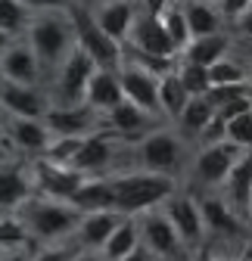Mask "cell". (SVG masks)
Segmentation results:
<instances>
[{
  "mask_svg": "<svg viewBox=\"0 0 252 261\" xmlns=\"http://www.w3.org/2000/svg\"><path fill=\"white\" fill-rule=\"evenodd\" d=\"M81 218H84V212H78L72 202L50 199V196H41V193H35L19 208V221L25 224V230H28V237H31L35 246L72 243L78 227H81Z\"/></svg>",
  "mask_w": 252,
  "mask_h": 261,
  "instance_id": "1",
  "label": "cell"
},
{
  "mask_svg": "<svg viewBox=\"0 0 252 261\" xmlns=\"http://www.w3.org/2000/svg\"><path fill=\"white\" fill-rule=\"evenodd\" d=\"M69 7L66 10H50V13H35L31 28H28V35H25V41L31 44V50L38 53V59L44 65V78L47 81L62 65V59L78 47L75 22H72V10Z\"/></svg>",
  "mask_w": 252,
  "mask_h": 261,
  "instance_id": "2",
  "label": "cell"
},
{
  "mask_svg": "<svg viewBox=\"0 0 252 261\" xmlns=\"http://www.w3.org/2000/svg\"><path fill=\"white\" fill-rule=\"evenodd\" d=\"M115 180V212L121 215H143L156 205H162L165 199L181 190L178 187V177H168V174H153V171H143V168H124V171H115L112 174Z\"/></svg>",
  "mask_w": 252,
  "mask_h": 261,
  "instance_id": "3",
  "label": "cell"
},
{
  "mask_svg": "<svg viewBox=\"0 0 252 261\" xmlns=\"http://www.w3.org/2000/svg\"><path fill=\"white\" fill-rule=\"evenodd\" d=\"M134 155H137V168L153 174H168V177H178V171L190 168V159H193L190 143L171 124L156 127L140 143H134Z\"/></svg>",
  "mask_w": 252,
  "mask_h": 261,
  "instance_id": "4",
  "label": "cell"
},
{
  "mask_svg": "<svg viewBox=\"0 0 252 261\" xmlns=\"http://www.w3.org/2000/svg\"><path fill=\"white\" fill-rule=\"evenodd\" d=\"M93 72H97V62L81 47H75L47 81L50 103L53 106H84V90H87V81Z\"/></svg>",
  "mask_w": 252,
  "mask_h": 261,
  "instance_id": "5",
  "label": "cell"
},
{
  "mask_svg": "<svg viewBox=\"0 0 252 261\" xmlns=\"http://www.w3.org/2000/svg\"><path fill=\"white\" fill-rule=\"evenodd\" d=\"M243 152H249V149H240L231 140L212 143V146H196L193 149V159H190V177L206 193H218V190H221V184L228 180L231 168L243 159Z\"/></svg>",
  "mask_w": 252,
  "mask_h": 261,
  "instance_id": "6",
  "label": "cell"
},
{
  "mask_svg": "<svg viewBox=\"0 0 252 261\" xmlns=\"http://www.w3.org/2000/svg\"><path fill=\"white\" fill-rule=\"evenodd\" d=\"M72 22H75V38H78V47L97 62L103 69H121L124 62V47L118 41H112L106 31L97 25L93 13L81 4H72Z\"/></svg>",
  "mask_w": 252,
  "mask_h": 261,
  "instance_id": "7",
  "label": "cell"
},
{
  "mask_svg": "<svg viewBox=\"0 0 252 261\" xmlns=\"http://www.w3.org/2000/svg\"><path fill=\"white\" fill-rule=\"evenodd\" d=\"M137 224H140V246L153 255V261H178L187 252L162 205L137 215Z\"/></svg>",
  "mask_w": 252,
  "mask_h": 261,
  "instance_id": "8",
  "label": "cell"
},
{
  "mask_svg": "<svg viewBox=\"0 0 252 261\" xmlns=\"http://www.w3.org/2000/svg\"><path fill=\"white\" fill-rule=\"evenodd\" d=\"M131 143H124L121 137H115L112 130H97V134L84 137L78 155L72 159V168H78L87 177H97V174H115L118 168V152L128 149Z\"/></svg>",
  "mask_w": 252,
  "mask_h": 261,
  "instance_id": "9",
  "label": "cell"
},
{
  "mask_svg": "<svg viewBox=\"0 0 252 261\" xmlns=\"http://www.w3.org/2000/svg\"><path fill=\"white\" fill-rule=\"evenodd\" d=\"M162 208L171 218V224H174V230H178L184 249L187 252H199L203 243H206V221H203V208H199L196 196L178 190L171 199L162 202Z\"/></svg>",
  "mask_w": 252,
  "mask_h": 261,
  "instance_id": "10",
  "label": "cell"
},
{
  "mask_svg": "<svg viewBox=\"0 0 252 261\" xmlns=\"http://www.w3.org/2000/svg\"><path fill=\"white\" fill-rule=\"evenodd\" d=\"M28 165H31V177H35V190L41 196H50V199L72 202V196L87 180V174H81L78 168L59 165V162H50V159H31Z\"/></svg>",
  "mask_w": 252,
  "mask_h": 261,
  "instance_id": "11",
  "label": "cell"
},
{
  "mask_svg": "<svg viewBox=\"0 0 252 261\" xmlns=\"http://www.w3.org/2000/svg\"><path fill=\"white\" fill-rule=\"evenodd\" d=\"M162 124H168V121H162L159 115H153V112H146V109L128 103V100H124L121 106H115L112 112L103 115V127L112 130L115 137H121L124 143H131V146L140 143L146 134H153V130L162 127Z\"/></svg>",
  "mask_w": 252,
  "mask_h": 261,
  "instance_id": "12",
  "label": "cell"
},
{
  "mask_svg": "<svg viewBox=\"0 0 252 261\" xmlns=\"http://www.w3.org/2000/svg\"><path fill=\"white\" fill-rule=\"evenodd\" d=\"M118 78H121V90H124V100L159 115V75H153L149 69H143V65H137L134 59H124L121 69H118ZM165 121V118H162Z\"/></svg>",
  "mask_w": 252,
  "mask_h": 261,
  "instance_id": "13",
  "label": "cell"
},
{
  "mask_svg": "<svg viewBox=\"0 0 252 261\" xmlns=\"http://www.w3.org/2000/svg\"><path fill=\"white\" fill-rule=\"evenodd\" d=\"M44 124L53 137H90L103 130V115L90 106H50Z\"/></svg>",
  "mask_w": 252,
  "mask_h": 261,
  "instance_id": "14",
  "label": "cell"
},
{
  "mask_svg": "<svg viewBox=\"0 0 252 261\" xmlns=\"http://www.w3.org/2000/svg\"><path fill=\"white\" fill-rule=\"evenodd\" d=\"M128 50H137V53H146V56H162V59H178V47L174 41L168 38V31L162 25L159 16L153 13H137V22L131 28V41L124 44Z\"/></svg>",
  "mask_w": 252,
  "mask_h": 261,
  "instance_id": "15",
  "label": "cell"
},
{
  "mask_svg": "<svg viewBox=\"0 0 252 261\" xmlns=\"http://www.w3.org/2000/svg\"><path fill=\"white\" fill-rule=\"evenodd\" d=\"M4 134L13 143V149L28 155V159H41L47 152V146L53 143V134H50V127L44 124V118L7 115L4 118Z\"/></svg>",
  "mask_w": 252,
  "mask_h": 261,
  "instance_id": "16",
  "label": "cell"
},
{
  "mask_svg": "<svg viewBox=\"0 0 252 261\" xmlns=\"http://www.w3.org/2000/svg\"><path fill=\"white\" fill-rule=\"evenodd\" d=\"M35 177H31V165H19V162H4L0 165V218L19 215V208L35 196Z\"/></svg>",
  "mask_w": 252,
  "mask_h": 261,
  "instance_id": "17",
  "label": "cell"
},
{
  "mask_svg": "<svg viewBox=\"0 0 252 261\" xmlns=\"http://www.w3.org/2000/svg\"><path fill=\"white\" fill-rule=\"evenodd\" d=\"M0 103L7 115H22V118H44L50 112V93L41 84H16L4 81L0 84Z\"/></svg>",
  "mask_w": 252,
  "mask_h": 261,
  "instance_id": "18",
  "label": "cell"
},
{
  "mask_svg": "<svg viewBox=\"0 0 252 261\" xmlns=\"http://www.w3.org/2000/svg\"><path fill=\"white\" fill-rule=\"evenodd\" d=\"M97 25L106 31L112 41H118L121 47L131 41V28L137 22V13H140V4L137 0H106L100 7H90Z\"/></svg>",
  "mask_w": 252,
  "mask_h": 261,
  "instance_id": "19",
  "label": "cell"
},
{
  "mask_svg": "<svg viewBox=\"0 0 252 261\" xmlns=\"http://www.w3.org/2000/svg\"><path fill=\"white\" fill-rule=\"evenodd\" d=\"M0 65H4L7 81H16V84H44L47 81L38 53L31 50V44L25 38L22 41H13V47L0 56Z\"/></svg>",
  "mask_w": 252,
  "mask_h": 261,
  "instance_id": "20",
  "label": "cell"
},
{
  "mask_svg": "<svg viewBox=\"0 0 252 261\" xmlns=\"http://www.w3.org/2000/svg\"><path fill=\"white\" fill-rule=\"evenodd\" d=\"M121 103H124V90H121L118 69H103V65H97V72L90 75L87 90H84V106H90L93 112L106 115V112H112Z\"/></svg>",
  "mask_w": 252,
  "mask_h": 261,
  "instance_id": "21",
  "label": "cell"
},
{
  "mask_svg": "<svg viewBox=\"0 0 252 261\" xmlns=\"http://www.w3.org/2000/svg\"><path fill=\"white\" fill-rule=\"evenodd\" d=\"M128 218V215H121L115 208H106V212H87L81 218V227H78V233H75V246L78 249H90V252H103L106 240L112 237V230Z\"/></svg>",
  "mask_w": 252,
  "mask_h": 261,
  "instance_id": "22",
  "label": "cell"
},
{
  "mask_svg": "<svg viewBox=\"0 0 252 261\" xmlns=\"http://www.w3.org/2000/svg\"><path fill=\"white\" fill-rule=\"evenodd\" d=\"M218 193H221L224 202L246 221V215H249V196H252V152H243V159L231 168L228 180L221 184Z\"/></svg>",
  "mask_w": 252,
  "mask_h": 261,
  "instance_id": "23",
  "label": "cell"
},
{
  "mask_svg": "<svg viewBox=\"0 0 252 261\" xmlns=\"http://www.w3.org/2000/svg\"><path fill=\"white\" fill-rule=\"evenodd\" d=\"M72 205L78 212H106L115 208V180L112 174H97V177H87L81 184V190L72 196Z\"/></svg>",
  "mask_w": 252,
  "mask_h": 261,
  "instance_id": "24",
  "label": "cell"
},
{
  "mask_svg": "<svg viewBox=\"0 0 252 261\" xmlns=\"http://www.w3.org/2000/svg\"><path fill=\"white\" fill-rule=\"evenodd\" d=\"M228 53H234V35L231 31H221V35H203V38H193L181 50V59L187 62H196V65H215L218 59H224Z\"/></svg>",
  "mask_w": 252,
  "mask_h": 261,
  "instance_id": "25",
  "label": "cell"
},
{
  "mask_svg": "<svg viewBox=\"0 0 252 261\" xmlns=\"http://www.w3.org/2000/svg\"><path fill=\"white\" fill-rule=\"evenodd\" d=\"M215 115H218V112H215V106H212V100H209V93H206V96H190V103L184 106V112H181V118L174 121V127L181 130V137H184L187 143L196 146L199 134L212 124Z\"/></svg>",
  "mask_w": 252,
  "mask_h": 261,
  "instance_id": "26",
  "label": "cell"
},
{
  "mask_svg": "<svg viewBox=\"0 0 252 261\" xmlns=\"http://www.w3.org/2000/svg\"><path fill=\"white\" fill-rule=\"evenodd\" d=\"M184 13H187V25H190V35L203 38V35H221L224 31V16L218 13L215 0H181Z\"/></svg>",
  "mask_w": 252,
  "mask_h": 261,
  "instance_id": "27",
  "label": "cell"
},
{
  "mask_svg": "<svg viewBox=\"0 0 252 261\" xmlns=\"http://www.w3.org/2000/svg\"><path fill=\"white\" fill-rule=\"evenodd\" d=\"M187 103H190V93H187V87L181 84L178 69L168 72V75H162L159 78V112H162V118L168 124H174L181 118V112H184Z\"/></svg>",
  "mask_w": 252,
  "mask_h": 261,
  "instance_id": "28",
  "label": "cell"
},
{
  "mask_svg": "<svg viewBox=\"0 0 252 261\" xmlns=\"http://www.w3.org/2000/svg\"><path fill=\"white\" fill-rule=\"evenodd\" d=\"M134 249H140V224H137V218H124L115 230H112V237L106 240V246H103V255L109 258V261H121V258H128Z\"/></svg>",
  "mask_w": 252,
  "mask_h": 261,
  "instance_id": "29",
  "label": "cell"
},
{
  "mask_svg": "<svg viewBox=\"0 0 252 261\" xmlns=\"http://www.w3.org/2000/svg\"><path fill=\"white\" fill-rule=\"evenodd\" d=\"M31 19H35V10L25 7L22 0H0V31L13 35L16 41H22L28 35Z\"/></svg>",
  "mask_w": 252,
  "mask_h": 261,
  "instance_id": "30",
  "label": "cell"
},
{
  "mask_svg": "<svg viewBox=\"0 0 252 261\" xmlns=\"http://www.w3.org/2000/svg\"><path fill=\"white\" fill-rule=\"evenodd\" d=\"M209 78H212V87H228V84H246L249 81V65L228 53L224 59H218L215 65H209Z\"/></svg>",
  "mask_w": 252,
  "mask_h": 261,
  "instance_id": "31",
  "label": "cell"
},
{
  "mask_svg": "<svg viewBox=\"0 0 252 261\" xmlns=\"http://www.w3.org/2000/svg\"><path fill=\"white\" fill-rule=\"evenodd\" d=\"M162 25H165V31H168V38L174 41V47H178V53L193 41V35H190V25H187V13H184V4L178 0V4H171L162 16Z\"/></svg>",
  "mask_w": 252,
  "mask_h": 261,
  "instance_id": "32",
  "label": "cell"
},
{
  "mask_svg": "<svg viewBox=\"0 0 252 261\" xmlns=\"http://www.w3.org/2000/svg\"><path fill=\"white\" fill-rule=\"evenodd\" d=\"M178 78H181V84L187 87V93H190V96H206L212 90V78H209L206 65L187 62L181 56H178Z\"/></svg>",
  "mask_w": 252,
  "mask_h": 261,
  "instance_id": "33",
  "label": "cell"
},
{
  "mask_svg": "<svg viewBox=\"0 0 252 261\" xmlns=\"http://www.w3.org/2000/svg\"><path fill=\"white\" fill-rule=\"evenodd\" d=\"M228 140L237 143L240 149L252 152V109H246V112H240L228 121Z\"/></svg>",
  "mask_w": 252,
  "mask_h": 261,
  "instance_id": "34",
  "label": "cell"
},
{
  "mask_svg": "<svg viewBox=\"0 0 252 261\" xmlns=\"http://www.w3.org/2000/svg\"><path fill=\"white\" fill-rule=\"evenodd\" d=\"M78 246L62 243V246H35V261H72Z\"/></svg>",
  "mask_w": 252,
  "mask_h": 261,
  "instance_id": "35",
  "label": "cell"
},
{
  "mask_svg": "<svg viewBox=\"0 0 252 261\" xmlns=\"http://www.w3.org/2000/svg\"><path fill=\"white\" fill-rule=\"evenodd\" d=\"M231 28H234V38H240V41H246V44L252 47V7H246V10L231 22Z\"/></svg>",
  "mask_w": 252,
  "mask_h": 261,
  "instance_id": "36",
  "label": "cell"
},
{
  "mask_svg": "<svg viewBox=\"0 0 252 261\" xmlns=\"http://www.w3.org/2000/svg\"><path fill=\"white\" fill-rule=\"evenodd\" d=\"M215 7H218V13H221L224 16V22L231 25L246 7H252V0H215Z\"/></svg>",
  "mask_w": 252,
  "mask_h": 261,
  "instance_id": "37",
  "label": "cell"
},
{
  "mask_svg": "<svg viewBox=\"0 0 252 261\" xmlns=\"http://www.w3.org/2000/svg\"><path fill=\"white\" fill-rule=\"evenodd\" d=\"M31 246H35V243H25V246H0V261H35Z\"/></svg>",
  "mask_w": 252,
  "mask_h": 261,
  "instance_id": "38",
  "label": "cell"
},
{
  "mask_svg": "<svg viewBox=\"0 0 252 261\" xmlns=\"http://www.w3.org/2000/svg\"><path fill=\"white\" fill-rule=\"evenodd\" d=\"M25 7H31L35 13H50V10H66L72 0H22Z\"/></svg>",
  "mask_w": 252,
  "mask_h": 261,
  "instance_id": "39",
  "label": "cell"
},
{
  "mask_svg": "<svg viewBox=\"0 0 252 261\" xmlns=\"http://www.w3.org/2000/svg\"><path fill=\"white\" fill-rule=\"evenodd\" d=\"M143 13H153V16H162L171 4H178V0H137Z\"/></svg>",
  "mask_w": 252,
  "mask_h": 261,
  "instance_id": "40",
  "label": "cell"
},
{
  "mask_svg": "<svg viewBox=\"0 0 252 261\" xmlns=\"http://www.w3.org/2000/svg\"><path fill=\"white\" fill-rule=\"evenodd\" d=\"M72 261H109V258H106L103 252H90V249H78Z\"/></svg>",
  "mask_w": 252,
  "mask_h": 261,
  "instance_id": "41",
  "label": "cell"
},
{
  "mask_svg": "<svg viewBox=\"0 0 252 261\" xmlns=\"http://www.w3.org/2000/svg\"><path fill=\"white\" fill-rule=\"evenodd\" d=\"M10 155H16V149H13V143L4 137V140H0V165H4V162H10Z\"/></svg>",
  "mask_w": 252,
  "mask_h": 261,
  "instance_id": "42",
  "label": "cell"
},
{
  "mask_svg": "<svg viewBox=\"0 0 252 261\" xmlns=\"http://www.w3.org/2000/svg\"><path fill=\"white\" fill-rule=\"evenodd\" d=\"M121 261H153V255H149V252H146V249L140 246V249H134V252H131L128 258H121Z\"/></svg>",
  "mask_w": 252,
  "mask_h": 261,
  "instance_id": "43",
  "label": "cell"
},
{
  "mask_svg": "<svg viewBox=\"0 0 252 261\" xmlns=\"http://www.w3.org/2000/svg\"><path fill=\"white\" fill-rule=\"evenodd\" d=\"M13 41H16L13 35H7V31H0V56H4V53L13 47Z\"/></svg>",
  "mask_w": 252,
  "mask_h": 261,
  "instance_id": "44",
  "label": "cell"
},
{
  "mask_svg": "<svg viewBox=\"0 0 252 261\" xmlns=\"http://www.w3.org/2000/svg\"><path fill=\"white\" fill-rule=\"evenodd\" d=\"M100 4H106V0H81V7H87V10L90 7H100Z\"/></svg>",
  "mask_w": 252,
  "mask_h": 261,
  "instance_id": "45",
  "label": "cell"
},
{
  "mask_svg": "<svg viewBox=\"0 0 252 261\" xmlns=\"http://www.w3.org/2000/svg\"><path fill=\"white\" fill-rule=\"evenodd\" d=\"M246 224H249V230H252V196H249V215H246Z\"/></svg>",
  "mask_w": 252,
  "mask_h": 261,
  "instance_id": "46",
  "label": "cell"
},
{
  "mask_svg": "<svg viewBox=\"0 0 252 261\" xmlns=\"http://www.w3.org/2000/svg\"><path fill=\"white\" fill-rule=\"evenodd\" d=\"M4 118H7V109H4V103H0V124H4Z\"/></svg>",
  "mask_w": 252,
  "mask_h": 261,
  "instance_id": "47",
  "label": "cell"
},
{
  "mask_svg": "<svg viewBox=\"0 0 252 261\" xmlns=\"http://www.w3.org/2000/svg\"><path fill=\"white\" fill-rule=\"evenodd\" d=\"M7 81V75H4V65H0V84H4Z\"/></svg>",
  "mask_w": 252,
  "mask_h": 261,
  "instance_id": "48",
  "label": "cell"
},
{
  "mask_svg": "<svg viewBox=\"0 0 252 261\" xmlns=\"http://www.w3.org/2000/svg\"><path fill=\"white\" fill-rule=\"evenodd\" d=\"M249 84H252V62H249Z\"/></svg>",
  "mask_w": 252,
  "mask_h": 261,
  "instance_id": "49",
  "label": "cell"
},
{
  "mask_svg": "<svg viewBox=\"0 0 252 261\" xmlns=\"http://www.w3.org/2000/svg\"><path fill=\"white\" fill-rule=\"evenodd\" d=\"M4 137H7V134H4V124H0V140H4Z\"/></svg>",
  "mask_w": 252,
  "mask_h": 261,
  "instance_id": "50",
  "label": "cell"
}]
</instances>
